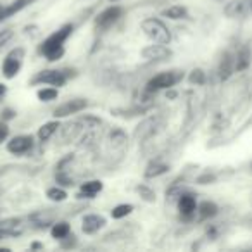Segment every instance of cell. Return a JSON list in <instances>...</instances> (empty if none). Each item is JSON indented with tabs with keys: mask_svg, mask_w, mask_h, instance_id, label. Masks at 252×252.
Wrapping results in <instances>:
<instances>
[{
	"mask_svg": "<svg viewBox=\"0 0 252 252\" xmlns=\"http://www.w3.org/2000/svg\"><path fill=\"white\" fill-rule=\"evenodd\" d=\"M123 7L121 5H111V7L104 9L100 14L95 18V26L100 30H109L112 25L119 21L123 18Z\"/></svg>",
	"mask_w": 252,
	"mask_h": 252,
	"instance_id": "8992f818",
	"label": "cell"
},
{
	"mask_svg": "<svg viewBox=\"0 0 252 252\" xmlns=\"http://www.w3.org/2000/svg\"><path fill=\"white\" fill-rule=\"evenodd\" d=\"M36 0H14V2H11L9 5H5V7H2L0 5V23L5 21V19L12 18L14 14H18V12H21L23 9L30 7L32 4H35Z\"/></svg>",
	"mask_w": 252,
	"mask_h": 252,
	"instance_id": "7c38bea8",
	"label": "cell"
},
{
	"mask_svg": "<svg viewBox=\"0 0 252 252\" xmlns=\"http://www.w3.org/2000/svg\"><path fill=\"white\" fill-rule=\"evenodd\" d=\"M74 32L73 25H64L61 26L57 32H54L52 35H49L45 40L42 42V45L38 47V52L45 57L47 61L54 63V61H59L64 56L66 49H64V43L67 42L71 35Z\"/></svg>",
	"mask_w": 252,
	"mask_h": 252,
	"instance_id": "6da1fadb",
	"label": "cell"
},
{
	"mask_svg": "<svg viewBox=\"0 0 252 252\" xmlns=\"http://www.w3.org/2000/svg\"><path fill=\"white\" fill-rule=\"evenodd\" d=\"M137 193L145 200V202H156V192L147 185H138Z\"/></svg>",
	"mask_w": 252,
	"mask_h": 252,
	"instance_id": "4316f807",
	"label": "cell"
},
{
	"mask_svg": "<svg viewBox=\"0 0 252 252\" xmlns=\"http://www.w3.org/2000/svg\"><path fill=\"white\" fill-rule=\"evenodd\" d=\"M81 130H85V128H83V125H81L80 121L69 123V125H66L64 128H61V133H63V140L64 142L74 140V138L78 137V133H80Z\"/></svg>",
	"mask_w": 252,
	"mask_h": 252,
	"instance_id": "d6986e66",
	"label": "cell"
},
{
	"mask_svg": "<svg viewBox=\"0 0 252 252\" xmlns=\"http://www.w3.org/2000/svg\"><path fill=\"white\" fill-rule=\"evenodd\" d=\"M9 137V125L7 121H0V144L5 142Z\"/></svg>",
	"mask_w": 252,
	"mask_h": 252,
	"instance_id": "1f68e13d",
	"label": "cell"
},
{
	"mask_svg": "<svg viewBox=\"0 0 252 252\" xmlns=\"http://www.w3.org/2000/svg\"><path fill=\"white\" fill-rule=\"evenodd\" d=\"M242 9H244V4H242L240 0H237V2H230L226 5V9H224V12H226L228 18H235V16L242 14Z\"/></svg>",
	"mask_w": 252,
	"mask_h": 252,
	"instance_id": "f1b7e54d",
	"label": "cell"
},
{
	"mask_svg": "<svg viewBox=\"0 0 252 252\" xmlns=\"http://www.w3.org/2000/svg\"><path fill=\"white\" fill-rule=\"evenodd\" d=\"M195 214H197V220L199 221H207L218 214V206L213 202V200H204V202L197 204Z\"/></svg>",
	"mask_w": 252,
	"mask_h": 252,
	"instance_id": "5bb4252c",
	"label": "cell"
},
{
	"mask_svg": "<svg viewBox=\"0 0 252 252\" xmlns=\"http://www.w3.org/2000/svg\"><path fill=\"white\" fill-rule=\"evenodd\" d=\"M166 97L171 98V100H173V98H176V92H173L171 88H168V94H166Z\"/></svg>",
	"mask_w": 252,
	"mask_h": 252,
	"instance_id": "e575fe53",
	"label": "cell"
},
{
	"mask_svg": "<svg viewBox=\"0 0 252 252\" xmlns=\"http://www.w3.org/2000/svg\"><path fill=\"white\" fill-rule=\"evenodd\" d=\"M233 71H235V59L230 56V52H226L223 57H221L220 69H218V73H220V80L226 81L228 78L233 74Z\"/></svg>",
	"mask_w": 252,
	"mask_h": 252,
	"instance_id": "2e32d148",
	"label": "cell"
},
{
	"mask_svg": "<svg viewBox=\"0 0 252 252\" xmlns=\"http://www.w3.org/2000/svg\"><path fill=\"white\" fill-rule=\"evenodd\" d=\"M135 207L131 206V204H118L116 207H112L111 211V216L112 220H123V218H126L128 214L133 213Z\"/></svg>",
	"mask_w": 252,
	"mask_h": 252,
	"instance_id": "cb8c5ba5",
	"label": "cell"
},
{
	"mask_svg": "<svg viewBox=\"0 0 252 252\" xmlns=\"http://www.w3.org/2000/svg\"><path fill=\"white\" fill-rule=\"evenodd\" d=\"M12 38H14V32L11 28L0 30V47H5Z\"/></svg>",
	"mask_w": 252,
	"mask_h": 252,
	"instance_id": "f546056e",
	"label": "cell"
},
{
	"mask_svg": "<svg viewBox=\"0 0 252 252\" xmlns=\"http://www.w3.org/2000/svg\"><path fill=\"white\" fill-rule=\"evenodd\" d=\"M26 56V50L23 47H16L11 52L5 56L4 63H2V74H4L7 80H12V78L18 76L19 69L23 66V59Z\"/></svg>",
	"mask_w": 252,
	"mask_h": 252,
	"instance_id": "5b68a950",
	"label": "cell"
},
{
	"mask_svg": "<svg viewBox=\"0 0 252 252\" xmlns=\"http://www.w3.org/2000/svg\"><path fill=\"white\" fill-rule=\"evenodd\" d=\"M206 80H207V76H206V73H204L202 69H192L190 71V74H189V83H192V85H204L206 83Z\"/></svg>",
	"mask_w": 252,
	"mask_h": 252,
	"instance_id": "484cf974",
	"label": "cell"
},
{
	"mask_svg": "<svg viewBox=\"0 0 252 252\" xmlns=\"http://www.w3.org/2000/svg\"><path fill=\"white\" fill-rule=\"evenodd\" d=\"M16 118V111H12V109H4L2 111V121H11V119Z\"/></svg>",
	"mask_w": 252,
	"mask_h": 252,
	"instance_id": "d6a6232c",
	"label": "cell"
},
{
	"mask_svg": "<svg viewBox=\"0 0 252 252\" xmlns=\"http://www.w3.org/2000/svg\"><path fill=\"white\" fill-rule=\"evenodd\" d=\"M5 94H7V87L4 83H0V100L5 97Z\"/></svg>",
	"mask_w": 252,
	"mask_h": 252,
	"instance_id": "836d02e7",
	"label": "cell"
},
{
	"mask_svg": "<svg viewBox=\"0 0 252 252\" xmlns=\"http://www.w3.org/2000/svg\"><path fill=\"white\" fill-rule=\"evenodd\" d=\"M56 182L59 183L61 187H73L74 185V180L71 178L69 175H67L66 169H57V173H56Z\"/></svg>",
	"mask_w": 252,
	"mask_h": 252,
	"instance_id": "83f0119b",
	"label": "cell"
},
{
	"mask_svg": "<svg viewBox=\"0 0 252 252\" xmlns=\"http://www.w3.org/2000/svg\"><path fill=\"white\" fill-rule=\"evenodd\" d=\"M45 195H47V199L52 200V202H64V200L67 199V192L61 185H56V187H50V189H47Z\"/></svg>",
	"mask_w": 252,
	"mask_h": 252,
	"instance_id": "7402d4cb",
	"label": "cell"
},
{
	"mask_svg": "<svg viewBox=\"0 0 252 252\" xmlns=\"http://www.w3.org/2000/svg\"><path fill=\"white\" fill-rule=\"evenodd\" d=\"M251 11H252V0H251Z\"/></svg>",
	"mask_w": 252,
	"mask_h": 252,
	"instance_id": "74e56055",
	"label": "cell"
},
{
	"mask_svg": "<svg viewBox=\"0 0 252 252\" xmlns=\"http://www.w3.org/2000/svg\"><path fill=\"white\" fill-rule=\"evenodd\" d=\"M178 211L182 214L183 220H192L197 213V200L195 195L185 192L178 197Z\"/></svg>",
	"mask_w": 252,
	"mask_h": 252,
	"instance_id": "30bf717a",
	"label": "cell"
},
{
	"mask_svg": "<svg viewBox=\"0 0 252 252\" xmlns=\"http://www.w3.org/2000/svg\"><path fill=\"white\" fill-rule=\"evenodd\" d=\"M252 63V52L249 47H242L240 50H238V54L235 56V71H245L249 66H251Z\"/></svg>",
	"mask_w": 252,
	"mask_h": 252,
	"instance_id": "e0dca14e",
	"label": "cell"
},
{
	"mask_svg": "<svg viewBox=\"0 0 252 252\" xmlns=\"http://www.w3.org/2000/svg\"><path fill=\"white\" fill-rule=\"evenodd\" d=\"M32 247H33V249H40V247H42V244H36V242H35V244H33Z\"/></svg>",
	"mask_w": 252,
	"mask_h": 252,
	"instance_id": "d590c367",
	"label": "cell"
},
{
	"mask_svg": "<svg viewBox=\"0 0 252 252\" xmlns=\"http://www.w3.org/2000/svg\"><path fill=\"white\" fill-rule=\"evenodd\" d=\"M182 80H183V73H180V71H164V73L156 74L154 78L149 80L147 92L149 94H154V92L159 90H168V88H173Z\"/></svg>",
	"mask_w": 252,
	"mask_h": 252,
	"instance_id": "3957f363",
	"label": "cell"
},
{
	"mask_svg": "<svg viewBox=\"0 0 252 252\" xmlns=\"http://www.w3.org/2000/svg\"><path fill=\"white\" fill-rule=\"evenodd\" d=\"M57 130H61V123H59V119H54V121H49L40 126L36 137H38L40 142H49L50 138L57 133Z\"/></svg>",
	"mask_w": 252,
	"mask_h": 252,
	"instance_id": "9a60e30c",
	"label": "cell"
},
{
	"mask_svg": "<svg viewBox=\"0 0 252 252\" xmlns=\"http://www.w3.org/2000/svg\"><path fill=\"white\" fill-rule=\"evenodd\" d=\"M109 2H111V4H116V2H119V0H109Z\"/></svg>",
	"mask_w": 252,
	"mask_h": 252,
	"instance_id": "8d00e7d4",
	"label": "cell"
},
{
	"mask_svg": "<svg viewBox=\"0 0 252 252\" xmlns=\"http://www.w3.org/2000/svg\"><path fill=\"white\" fill-rule=\"evenodd\" d=\"M214 182H216V175H213V173H204L202 176L197 178V183H200V185H211Z\"/></svg>",
	"mask_w": 252,
	"mask_h": 252,
	"instance_id": "4dcf8cb0",
	"label": "cell"
},
{
	"mask_svg": "<svg viewBox=\"0 0 252 252\" xmlns=\"http://www.w3.org/2000/svg\"><path fill=\"white\" fill-rule=\"evenodd\" d=\"M69 74L63 69H43L32 78V85H50V87L61 88L67 83Z\"/></svg>",
	"mask_w": 252,
	"mask_h": 252,
	"instance_id": "277c9868",
	"label": "cell"
},
{
	"mask_svg": "<svg viewBox=\"0 0 252 252\" xmlns=\"http://www.w3.org/2000/svg\"><path fill=\"white\" fill-rule=\"evenodd\" d=\"M33 137L32 135H18V137H12L11 140L7 142V152L14 156H23L28 154L33 149Z\"/></svg>",
	"mask_w": 252,
	"mask_h": 252,
	"instance_id": "ba28073f",
	"label": "cell"
},
{
	"mask_svg": "<svg viewBox=\"0 0 252 252\" xmlns=\"http://www.w3.org/2000/svg\"><path fill=\"white\" fill-rule=\"evenodd\" d=\"M168 171H169L168 164H164V162H161V161H151L147 164V168H145L144 176L145 178H158V176L166 175Z\"/></svg>",
	"mask_w": 252,
	"mask_h": 252,
	"instance_id": "ac0fdd59",
	"label": "cell"
},
{
	"mask_svg": "<svg viewBox=\"0 0 252 252\" xmlns=\"http://www.w3.org/2000/svg\"><path fill=\"white\" fill-rule=\"evenodd\" d=\"M142 32L145 33L149 40L156 43H164V45H169L171 42V33H169L168 26L158 18H147L140 23Z\"/></svg>",
	"mask_w": 252,
	"mask_h": 252,
	"instance_id": "7a4b0ae2",
	"label": "cell"
},
{
	"mask_svg": "<svg viewBox=\"0 0 252 252\" xmlns=\"http://www.w3.org/2000/svg\"><path fill=\"white\" fill-rule=\"evenodd\" d=\"M105 218L100 216V214H87V216H83V220H81V230H83V233L87 235H94L97 233L98 230H102V228L105 226Z\"/></svg>",
	"mask_w": 252,
	"mask_h": 252,
	"instance_id": "8fae6325",
	"label": "cell"
},
{
	"mask_svg": "<svg viewBox=\"0 0 252 252\" xmlns=\"http://www.w3.org/2000/svg\"><path fill=\"white\" fill-rule=\"evenodd\" d=\"M50 235L56 240H63V238H67V235H71V226L67 221H57V223H52L50 226Z\"/></svg>",
	"mask_w": 252,
	"mask_h": 252,
	"instance_id": "ffe728a7",
	"label": "cell"
},
{
	"mask_svg": "<svg viewBox=\"0 0 252 252\" xmlns=\"http://www.w3.org/2000/svg\"><path fill=\"white\" fill-rule=\"evenodd\" d=\"M162 16L173 19V21H178V19H185L189 16V11H187L185 5H169L168 9L162 11Z\"/></svg>",
	"mask_w": 252,
	"mask_h": 252,
	"instance_id": "44dd1931",
	"label": "cell"
},
{
	"mask_svg": "<svg viewBox=\"0 0 252 252\" xmlns=\"http://www.w3.org/2000/svg\"><path fill=\"white\" fill-rule=\"evenodd\" d=\"M171 50H169L168 45L164 43H152V45H147L140 50V56L147 61H164L168 57H171Z\"/></svg>",
	"mask_w": 252,
	"mask_h": 252,
	"instance_id": "9c48e42d",
	"label": "cell"
},
{
	"mask_svg": "<svg viewBox=\"0 0 252 252\" xmlns=\"http://www.w3.org/2000/svg\"><path fill=\"white\" fill-rule=\"evenodd\" d=\"M102 189H104V183L100 180H90V182L81 183L80 192L76 193V197L78 199H94L95 195H98L102 192Z\"/></svg>",
	"mask_w": 252,
	"mask_h": 252,
	"instance_id": "4fadbf2b",
	"label": "cell"
},
{
	"mask_svg": "<svg viewBox=\"0 0 252 252\" xmlns=\"http://www.w3.org/2000/svg\"><path fill=\"white\" fill-rule=\"evenodd\" d=\"M87 105H88V102L85 100V98H71V100L64 102V104L57 105V107L54 109V118L56 119L69 118V116L85 111Z\"/></svg>",
	"mask_w": 252,
	"mask_h": 252,
	"instance_id": "52a82bcc",
	"label": "cell"
},
{
	"mask_svg": "<svg viewBox=\"0 0 252 252\" xmlns=\"http://www.w3.org/2000/svg\"><path fill=\"white\" fill-rule=\"evenodd\" d=\"M126 131L121 130V128H114V130L109 133V142H111L112 147H121V145H125L126 142Z\"/></svg>",
	"mask_w": 252,
	"mask_h": 252,
	"instance_id": "d4e9b609",
	"label": "cell"
},
{
	"mask_svg": "<svg viewBox=\"0 0 252 252\" xmlns=\"http://www.w3.org/2000/svg\"><path fill=\"white\" fill-rule=\"evenodd\" d=\"M36 97L40 102H52L59 97V90L56 87H43L36 92Z\"/></svg>",
	"mask_w": 252,
	"mask_h": 252,
	"instance_id": "603a6c76",
	"label": "cell"
}]
</instances>
